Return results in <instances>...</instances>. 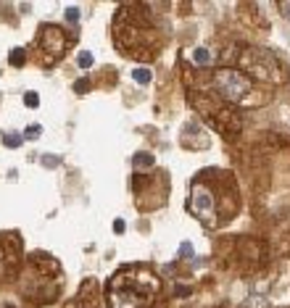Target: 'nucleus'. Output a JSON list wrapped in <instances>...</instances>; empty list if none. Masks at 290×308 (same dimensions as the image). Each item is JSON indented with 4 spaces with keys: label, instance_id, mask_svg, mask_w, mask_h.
I'll return each mask as SVG.
<instances>
[{
    "label": "nucleus",
    "instance_id": "1",
    "mask_svg": "<svg viewBox=\"0 0 290 308\" xmlns=\"http://www.w3.org/2000/svg\"><path fill=\"white\" fill-rule=\"evenodd\" d=\"M188 208L201 224H206L211 229L230 221L238 211V187H235L232 174L219 171V169L198 174L190 184Z\"/></svg>",
    "mask_w": 290,
    "mask_h": 308
},
{
    "label": "nucleus",
    "instance_id": "2",
    "mask_svg": "<svg viewBox=\"0 0 290 308\" xmlns=\"http://www.w3.org/2000/svg\"><path fill=\"white\" fill-rule=\"evenodd\" d=\"M161 290V279L151 269L127 266L108 279V303L111 308H151Z\"/></svg>",
    "mask_w": 290,
    "mask_h": 308
},
{
    "label": "nucleus",
    "instance_id": "3",
    "mask_svg": "<svg viewBox=\"0 0 290 308\" xmlns=\"http://www.w3.org/2000/svg\"><path fill=\"white\" fill-rule=\"evenodd\" d=\"M240 69L251 82H264V85H280L285 79V71L280 66L277 55H272L264 48H246L240 53Z\"/></svg>",
    "mask_w": 290,
    "mask_h": 308
},
{
    "label": "nucleus",
    "instance_id": "4",
    "mask_svg": "<svg viewBox=\"0 0 290 308\" xmlns=\"http://www.w3.org/2000/svg\"><path fill=\"white\" fill-rule=\"evenodd\" d=\"M214 87H217L219 98L224 103H230V106L243 103V106H246L251 90H254V82L238 69H217V74H214Z\"/></svg>",
    "mask_w": 290,
    "mask_h": 308
},
{
    "label": "nucleus",
    "instance_id": "5",
    "mask_svg": "<svg viewBox=\"0 0 290 308\" xmlns=\"http://www.w3.org/2000/svg\"><path fill=\"white\" fill-rule=\"evenodd\" d=\"M71 42L74 40H69L61 26H55V24H42L40 32H37V48L45 53L48 63H53L55 58H61V55L69 50Z\"/></svg>",
    "mask_w": 290,
    "mask_h": 308
},
{
    "label": "nucleus",
    "instance_id": "6",
    "mask_svg": "<svg viewBox=\"0 0 290 308\" xmlns=\"http://www.w3.org/2000/svg\"><path fill=\"white\" fill-rule=\"evenodd\" d=\"M132 163H135V169H137V171H145V169H151V166L156 163V158H153V153L140 151V153H135Z\"/></svg>",
    "mask_w": 290,
    "mask_h": 308
},
{
    "label": "nucleus",
    "instance_id": "7",
    "mask_svg": "<svg viewBox=\"0 0 290 308\" xmlns=\"http://www.w3.org/2000/svg\"><path fill=\"white\" fill-rule=\"evenodd\" d=\"M193 63H195V66H211V63H214L211 50L209 48H195L193 50Z\"/></svg>",
    "mask_w": 290,
    "mask_h": 308
},
{
    "label": "nucleus",
    "instance_id": "8",
    "mask_svg": "<svg viewBox=\"0 0 290 308\" xmlns=\"http://www.w3.org/2000/svg\"><path fill=\"white\" fill-rule=\"evenodd\" d=\"M132 79L137 82V85H148V82L153 79V74H151V69H148V66H137L132 71Z\"/></svg>",
    "mask_w": 290,
    "mask_h": 308
},
{
    "label": "nucleus",
    "instance_id": "9",
    "mask_svg": "<svg viewBox=\"0 0 290 308\" xmlns=\"http://www.w3.org/2000/svg\"><path fill=\"white\" fill-rule=\"evenodd\" d=\"M24 58H26V53L21 48H13L11 50V66H24Z\"/></svg>",
    "mask_w": 290,
    "mask_h": 308
},
{
    "label": "nucleus",
    "instance_id": "10",
    "mask_svg": "<svg viewBox=\"0 0 290 308\" xmlns=\"http://www.w3.org/2000/svg\"><path fill=\"white\" fill-rule=\"evenodd\" d=\"M21 140H24L21 135H13V132H11V135H5V137H3V143H5L8 148H18V145H21Z\"/></svg>",
    "mask_w": 290,
    "mask_h": 308
},
{
    "label": "nucleus",
    "instance_id": "11",
    "mask_svg": "<svg viewBox=\"0 0 290 308\" xmlns=\"http://www.w3.org/2000/svg\"><path fill=\"white\" fill-rule=\"evenodd\" d=\"M24 103H26V106H29V108H37V106H40V95H37V92H26V95H24Z\"/></svg>",
    "mask_w": 290,
    "mask_h": 308
},
{
    "label": "nucleus",
    "instance_id": "12",
    "mask_svg": "<svg viewBox=\"0 0 290 308\" xmlns=\"http://www.w3.org/2000/svg\"><path fill=\"white\" fill-rule=\"evenodd\" d=\"M77 63H79V69H90V66H92V55H90L87 50H85V53H79Z\"/></svg>",
    "mask_w": 290,
    "mask_h": 308
},
{
    "label": "nucleus",
    "instance_id": "13",
    "mask_svg": "<svg viewBox=\"0 0 290 308\" xmlns=\"http://www.w3.org/2000/svg\"><path fill=\"white\" fill-rule=\"evenodd\" d=\"M180 258H193V245L190 242H182L180 245Z\"/></svg>",
    "mask_w": 290,
    "mask_h": 308
},
{
    "label": "nucleus",
    "instance_id": "14",
    "mask_svg": "<svg viewBox=\"0 0 290 308\" xmlns=\"http://www.w3.org/2000/svg\"><path fill=\"white\" fill-rule=\"evenodd\" d=\"M87 90H90V79H87V77L79 79L77 85H74V92H79V95H82V92H87Z\"/></svg>",
    "mask_w": 290,
    "mask_h": 308
},
{
    "label": "nucleus",
    "instance_id": "15",
    "mask_svg": "<svg viewBox=\"0 0 290 308\" xmlns=\"http://www.w3.org/2000/svg\"><path fill=\"white\" fill-rule=\"evenodd\" d=\"M66 18H69V24H77L79 21V13H77V8H66Z\"/></svg>",
    "mask_w": 290,
    "mask_h": 308
},
{
    "label": "nucleus",
    "instance_id": "16",
    "mask_svg": "<svg viewBox=\"0 0 290 308\" xmlns=\"http://www.w3.org/2000/svg\"><path fill=\"white\" fill-rule=\"evenodd\" d=\"M40 161H42L45 166H50V169H53V166H55V163H61V158H55V155H42V158H40Z\"/></svg>",
    "mask_w": 290,
    "mask_h": 308
},
{
    "label": "nucleus",
    "instance_id": "17",
    "mask_svg": "<svg viewBox=\"0 0 290 308\" xmlns=\"http://www.w3.org/2000/svg\"><path fill=\"white\" fill-rule=\"evenodd\" d=\"M40 132H42V129H40V127H37V124H34V127H29V129H26V135H24V137H29V140H34V137H40Z\"/></svg>",
    "mask_w": 290,
    "mask_h": 308
},
{
    "label": "nucleus",
    "instance_id": "18",
    "mask_svg": "<svg viewBox=\"0 0 290 308\" xmlns=\"http://www.w3.org/2000/svg\"><path fill=\"white\" fill-rule=\"evenodd\" d=\"M124 229H127V224L121 221V219H116V221H114V232H116V235H121Z\"/></svg>",
    "mask_w": 290,
    "mask_h": 308
},
{
    "label": "nucleus",
    "instance_id": "19",
    "mask_svg": "<svg viewBox=\"0 0 290 308\" xmlns=\"http://www.w3.org/2000/svg\"><path fill=\"white\" fill-rule=\"evenodd\" d=\"M177 295H182V298L190 295V287H182V285H180V287H177Z\"/></svg>",
    "mask_w": 290,
    "mask_h": 308
}]
</instances>
